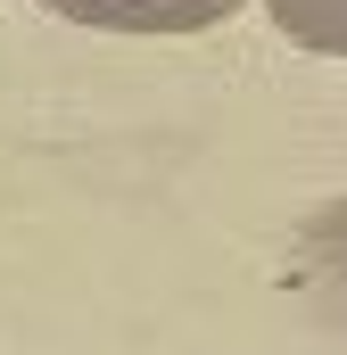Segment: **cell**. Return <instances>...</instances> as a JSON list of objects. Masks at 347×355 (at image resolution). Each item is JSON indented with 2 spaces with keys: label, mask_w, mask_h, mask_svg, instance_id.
I'll use <instances>...</instances> for the list:
<instances>
[{
  "label": "cell",
  "mask_w": 347,
  "mask_h": 355,
  "mask_svg": "<svg viewBox=\"0 0 347 355\" xmlns=\"http://www.w3.org/2000/svg\"><path fill=\"white\" fill-rule=\"evenodd\" d=\"M289 289L331 331H347V198H331L323 215L298 223V240H289Z\"/></svg>",
  "instance_id": "cell-1"
},
{
  "label": "cell",
  "mask_w": 347,
  "mask_h": 355,
  "mask_svg": "<svg viewBox=\"0 0 347 355\" xmlns=\"http://www.w3.org/2000/svg\"><path fill=\"white\" fill-rule=\"evenodd\" d=\"M42 8L99 25V33H207V25L240 17L248 0H42Z\"/></svg>",
  "instance_id": "cell-2"
},
{
  "label": "cell",
  "mask_w": 347,
  "mask_h": 355,
  "mask_svg": "<svg viewBox=\"0 0 347 355\" xmlns=\"http://www.w3.org/2000/svg\"><path fill=\"white\" fill-rule=\"evenodd\" d=\"M273 25L298 42V50H323V58H347V0H264Z\"/></svg>",
  "instance_id": "cell-3"
}]
</instances>
